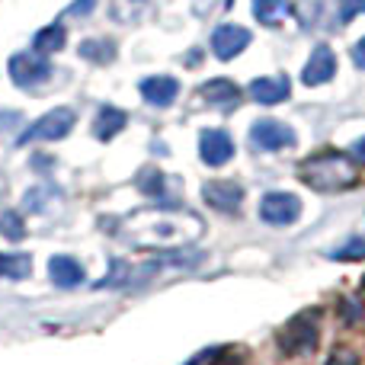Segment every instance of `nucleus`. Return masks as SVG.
I'll return each mask as SVG.
<instances>
[{
  "mask_svg": "<svg viewBox=\"0 0 365 365\" xmlns=\"http://www.w3.org/2000/svg\"><path fill=\"white\" fill-rule=\"evenodd\" d=\"M298 180L314 192H343L356 182V167L346 154L340 151H324L308 158L298 167Z\"/></svg>",
  "mask_w": 365,
  "mask_h": 365,
  "instance_id": "nucleus-1",
  "label": "nucleus"
},
{
  "mask_svg": "<svg viewBox=\"0 0 365 365\" xmlns=\"http://www.w3.org/2000/svg\"><path fill=\"white\" fill-rule=\"evenodd\" d=\"M74 122H77V115L71 113V109H51V113H45L42 119L32 122V125L19 135L16 145L26 148V145H32V141H61L64 135L74 128Z\"/></svg>",
  "mask_w": 365,
  "mask_h": 365,
  "instance_id": "nucleus-2",
  "label": "nucleus"
},
{
  "mask_svg": "<svg viewBox=\"0 0 365 365\" xmlns=\"http://www.w3.org/2000/svg\"><path fill=\"white\" fill-rule=\"evenodd\" d=\"M279 349L285 356H311L317 346V324L311 321L308 314L304 317H292L276 336Z\"/></svg>",
  "mask_w": 365,
  "mask_h": 365,
  "instance_id": "nucleus-3",
  "label": "nucleus"
},
{
  "mask_svg": "<svg viewBox=\"0 0 365 365\" xmlns=\"http://www.w3.org/2000/svg\"><path fill=\"white\" fill-rule=\"evenodd\" d=\"M259 218L266 225L276 227H289L302 218V199L295 192H285V189H276V192H266L263 202H259Z\"/></svg>",
  "mask_w": 365,
  "mask_h": 365,
  "instance_id": "nucleus-4",
  "label": "nucleus"
},
{
  "mask_svg": "<svg viewBox=\"0 0 365 365\" xmlns=\"http://www.w3.org/2000/svg\"><path fill=\"white\" fill-rule=\"evenodd\" d=\"M48 77H51V64L38 51H23V55L10 58V81L19 90H32L38 83H45Z\"/></svg>",
  "mask_w": 365,
  "mask_h": 365,
  "instance_id": "nucleus-5",
  "label": "nucleus"
},
{
  "mask_svg": "<svg viewBox=\"0 0 365 365\" xmlns=\"http://www.w3.org/2000/svg\"><path fill=\"white\" fill-rule=\"evenodd\" d=\"M250 141L259 151H285V148L295 145V132H292L285 122L259 119V122H253V128H250Z\"/></svg>",
  "mask_w": 365,
  "mask_h": 365,
  "instance_id": "nucleus-6",
  "label": "nucleus"
},
{
  "mask_svg": "<svg viewBox=\"0 0 365 365\" xmlns=\"http://www.w3.org/2000/svg\"><path fill=\"white\" fill-rule=\"evenodd\" d=\"M250 38L253 36L244 29V26L225 23L212 32V51H215V58H221V61H231V58H237L240 51L250 45Z\"/></svg>",
  "mask_w": 365,
  "mask_h": 365,
  "instance_id": "nucleus-7",
  "label": "nucleus"
},
{
  "mask_svg": "<svg viewBox=\"0 0 365 365\" xmlns=\"http://www.w3.org/2000/svg\"><path fill=\"white\" fill-rule=\"evenodd\" d=\"M199 154L208 167H221L234 158V141L225 128H205L199 135Z\"/></svg>",
  "mask_w": 365,
  "mask_h": 365,
  "instance_id": "nucleus-8",
  "label": "nucleus"
},
{
  "mask_svg": "<svg viewBox=\"0 0 365 365\" xmlns=\"http://www.w3.org/2000/svg\"><path fill=\"white\" fill-rule=\"evenodd\" d=\"M334 74H336V55H334V48H327V45H317V48L311 51L304 71H302V83H308V87H317V83H327Z\"/></svg>",
  "mask_w": 365,
  "mask_h": 365,
  "instance_id": "nucleus-9",
  "label": "nucleus"
},
{
  "mask_svg": "<svg viewBox=\"0 0 365 365\" xmlns=\"http://www.w3.org/2000/svg\"><path fill=\"white\" fill-rule=\"evenodd\" d=\"M202 199H205L212 208H218V212L234 215L240 208V202H244V189H240L237 182L215 180V182H205V189H202Z\"/></svg>",
  "mask_w": 365,
  "mask_h": 365,
  "instance_id": "nucleus-10",
  "label": "nucleus"
},
{
  "mask_svg": "<svg viewBox=\"0 0 365 365\" xmlns=\"http://www.w3.org/2000/svg\"><path fill=\"white\" fill-rule=\"evenodd\" d=\"M141 96H145L151 106H170L180 96V81L177 77H164V74L145 77V81H141Z\"/></svg>",
  "mask_w": 365,
  "mask_h": 365,
  "instance_id": "nucleus-11",
  "label": "nucleus"
},
{
  "mask_svg": "<svg viewBox=\"0 0 365 365\" xmlns=\"http://www.w3.org/2000/svg\"><path fill=\"white\" fill-rule=\"evenodd\" d=\"M250 96L257 103H263V106H276V103H285L292 96L289 90V77H257V81L250 83Z\"/></svg>",
  "mask_w": 365,
  "mask_h": 365,
  "instance_id": "nucleus-12",
  "label": "nucleus"
},
{
  "mask_svg": "<svg viewBox=\"0 0 365 365\" xmlns=\"http://www.w3.org/2000/svg\"><path fill=\"white\" fill-rule=\"evenodd\" d=\"M48 279L58 289H77L83 282V269L77 259L71 257H51L48 259Z\"/></svg>",
  "mask_w": 365,
  "mask_h": 365,
  "instance_id": "nucleus-13",
  "label": "nucleus"
},
{
  "mask_svg": "<svg viewBox=\"0 0 365 365\" xmlns=\"http://www.w3.org/2000/svg\"><path fill=\"white\" fill-rule=\"evenodd\" d=\"M202 100L205 103H215V106H227L231 109L234 103L240 100V90L234 81H225V77H215V81L202 83Z\"/></svg>",
  "mask_w": 365,
  "mask_h": 365,
  "instance_id": "nucleus-14",
  "label": "nucleus"
},
{
  "mask_svg": "<svg viewBox=\"0 0 365 365\" xmlns=\"http://www.w3.org/2000/svg\"><path fill=\"white\" fill-rule=\"evenodd\" d=\"M125 122H128V115L122 113V109H115V106H103L100 109V115H96V122H93V135H96V141H113L115 135L125 128Z\"/></svg>",
  "mask_w": 365,
  "mask_h": 365,
  "instance_id": "nucleus-15",
  "label": "nucleus"
},
{
  "mask_svg": "<svg viewBox=\"0 0 365 365\" xmlns=\"http://www.w3.org/2000/svg\"><path fill=\"white\" fill-rule=\"evenodd\" d=\"M64 42H68V32H64L61 23H55V26H45V29L36 32L32 48H36L38 55H55V51L64 48Z\"/></svg>",
  "mask_w": 365,
  "mask_h": 365,
  "instance_id": "nucleus-16",
  "label": "nucleus"
},
{
  "mask_svg": "<svg viewBox=\"0 0 365 365\" xmlns=\"http://www.w3.org/2000/svg\"><path fill=\"white\" fill-rule=\"evenodd\" d=\"M77 51H81V58H87L90 64H109L119 48H115L113 38H83Z\"/></svg>",
  "mask_w": 365,
  "mask_h": 365,
  "instance_id": "nucleus-17",
  "label": "nucleus"
},
{
  "mask_svg": "<svg viewBox=\"0 0 365 365\" xmlns=\"http://www.w3.org/2000/svg\"><path fill=\"white\" fill-rule=\"evenodd\" d=\"M32 272L29 253H0V279H26Z\"/></svg>",
  "mask_w": 365,
  "mask_h": 365,
  "instance_id": "nucleus-18",
  "label": "nucleus"
},
{
  "mask_svg": "<svg viewBox=\"0 0 365 365\" xmlns=\"http://www.w3.org/2000/svg\"><path fill=\"white\" fill-rule=\"evenodd\" d=\"M289 10H292L289 0H253V13H257V19L263 26H279Z\"/></svg>",
  "mask_w": 365,
  "mask_h": 365,
  "instance_id": "nucleus-19",
  "label": "nucleus"
},
{
  "mask_svg": "<svg viewBox=\"0 0 365 365\" xmlns=\"http://www.w3.org/2000/svg\"><path fill=\"white\" fill-rule=\"evenodd\" d=\"M148 0H113V19L119 23H135L145 13Z\"/></svg>",
  "mask_w": 365,
  "mask_h": 365,
  "instance_id": "nucleus-20",
  "label": "nucleus"
},
{
  "mask_svg": "<svg viewBox=\"0 0 365 365\" xmlns=\"http://www.w3.org/2000/svg\"><path fill=\"white\" fill-rule=\"evenodd\" d=\"M138 186L145 195H154V199H164V189H167V177L160 170H154V167H148L145 173L138 177Z\"/></svg>",
  "mask_w": 365,
  "mask_h": 365,
  "instance_id": "nucleus-21",
  "label": "nucleus"
},
{
  "mask_svg": "<svg viewBox=\"0 0 365 365\" xmlns=\"http://www.w3.org/2000/svg\"><path fill=\"white\" fill-rule=\"evenodd\" d=\"M0 234L6 240H23L26 237V225L19 218V212H0Z\"/></svg>",
  "mask_w": 365,
  "mask_h": 365,
  "instance_id": "nucleus-22",
  "label": "nucleus"
},
{
  "mask_svg": "<svg viewBox=\"0 0 365 365\" xmlns=\"http://www.w3.org/2000/svg\"><path fill=\"white\" fill-rule=\"evenodd\" d=\"M327 365H359V356H356L349 346H343V343H340V346H334V349H330Z\"/></svg>",
  "mask_w": 365,
  "mask_h": 365,
  "instance_id": "nucleus-23",
  "label": "nucleus"
},
{
  "mask_svg": "<svg viewBox=\"0 0 365 365\" xmlns=\"http://www.w3.org/2000/svg\"><path fill=\"white\" fill-rule=\"evenodd\" d=\"M340 317L343 324H356L362 317V302L359 298H343L340 302Z\"/></svg>",
  "mask_w": 365,
  "mask_h": 365,
  "instance_id": "nucleus-24",
  "label": "nucleus"
},
{
  "mask_svg": "<svg viewBox=\"0 0 365 365\" xmlns=\"http://www.w3.org/2000/svg\"><path fill=\"white\" fill-rule=\"evenodd\" d=\"M109 269H113V272H109L106 279H100V282H96V285H100V289H106V285H119L122 279L128 276V266L122 263V259H113V266H109Z\"/></svg>",
  "mask_w": 365,
  "mask_h": 365,
  "instance_id": "nucleus-25",
  "label": "nucleus"
},
{
  "mask_svg": "<svg viewBox=\"0 0 365 365\" xmlns=\"http://www.w3.org/2000/svg\"><path fill=\"white\" fill-rule=\"evenodd\" d=\"M334 257H336V259H362V257H365V240H349V244L340 247Z\"/></svg>",
  "mask_w": 365,
  "mask_h": 365,
  "instance_id": "nucleus-26",
  "label": "nucleus"
},
{
  "mask_svg": "<svg viewBox=\"0 0 365 365\" xmlns=\"http://www.w3.org/2000/svg\"><path fill=\"white\" fill-rule=\"evenodd\" d=\"M359 13H365V0H340V23H349Z\"/></svg>",
  "mask_w": 365,
  "mask_h": 365,
  "instance_id": "nucleus-27",
  "label": "nucleus"
},
{
  "mask_svg": "<svg viewBox=\"0 0 365 365\" xmlns=\"http://www.w3.org/2000/svg\"><path fill=\"white\" fill-rule=\"evenodd\" d=\"M93 6H96V0H74V4L68 6V13H71V16H87Z\"/></svg>",
  "mask_w": 365,
  "mask_h": 365,
  "instance_id": "nucleus-28",
  "label": "nucleus"
},
{
  "mask_svg": "<svg viewBox=\"0 0 365 365\" xmlns=\"http://www.w3.org/2000/svg\"><path fill=\"white\" fill-rule=\"evenodd\" d=\"M353 61H356V64H359V68L365 71V36H362L359 42L353 45Z\"/></svg>",
  "mask_w": 365,
  "mask_h": 365,
  "instance_id": "nucleus-29",
  "label": "nucleus"
},
{
  "mask_svg": "<svg viewBox=\"0 0 365 365\" xmlns=\"http://www.w3.org/2000/svg\"><path fill=\"white\" fill-rule=\"evenodd\" d=\"M353 158L359 160V164H365V138H359V141L353 145Z\"/></svg>",
  "mask_w": 365,
  "mask_h": 365,
  "instance_id": "nucleus-30",
  "label": "nucleus"
},
{
  "mask_svg": "<svg viewBox=\"0 0 365 365\" xmlns=\"http://www.w3.org/2000/svg\"><path fill=\"white\" fill-rule=\"evenodd\" d=\"M362 289H365V276H362Z\"/></svg>",
  "mask_w": 365,
  "mask_h": 365,
  "instance_id": "nucleus-31",
  "label": "nucleus"
},
{
  "mask_svg": "<svg viewBox=\"0 0 365 365\" xmlns=\"http://www.w3.org/2000/svg\"><path fill=\"white\" fill-rule=\"evenodd\" d=\"M231 4H234V0H227V6H231Z\"/></svg>",
  "mask_w": 365,
  "mask_h": 365,
  "instance_id": "nucleus-32",
  "label": "nucleus"
}]
</instances>
